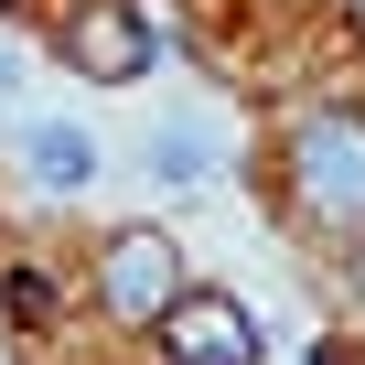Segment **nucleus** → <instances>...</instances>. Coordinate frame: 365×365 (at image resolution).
I'll return each mask as SVG.
<instances>
[{"instance_id":"20e7f679","label":"nucleus","mask_w":365,"mask_h":365,"mask_svg":"<svg viewBox=\"0 0 365 365\" xmlns=\"http://www.w3.org/2000/svg\"><path fill=\"white\" fill-rule=\"evenodd\" d=\"M172 301H182V269H172V237L129 226V237L108 247V312H140V322H161Z\"/></svg>"},{"instance_id":"423d86ee","label":"nucleus","mask_w":365,"mask_h":365,"mask_svg":"<svg viewBox=\"0 0 365 365\" xmlns=\"http://www.w3.org/2000/svg\"><path fill=\"white\" fill-rule=\"evenodd\" d=\"M140 161H150V182H172V194H205V182H215V140H205L194 118H161V129L140 140Z\"/></svg>"},{"instance_id":"39448f33","label":"nucleus","mask_w":365,"mask_h":365,"mask_svg":"<svg viewBox=\"0 0 365 365\" xmlns=\"http://www.w3.org/2000/svg\"><path fill=\"white\" fill-rule=\"evenodd\" d=\"M22 172L54 182V194H86V182H97V129H76V118H33V129H22Z\"/></svg>"},{"instance_id":"f03ea898","label":"nucleus","mask_w":365,"mask_h":365,"mask_svg":"<svg viewBox=\"0 0 365 365\" xmlns=\"http://www.w3.org/2000/svg\"><path fill=\"white\" fill-rule=\"evenodd\" d=\"M301 194L322 215H365V118H312L301 129Z\"/></svg>"},{"instance_id":"f257e3e1","label":"nucleus","mask_w":365,"mask_h":365,"mask_svg":"<svg viewBox=\"0 0 365 365\" xmlns=\"http://www.w3.org/2000/svg\"><path fill=\"white\" fill-rule=\"evenodd\" d=\"M161 344H172V365H258V322L226 290H182L161 312Z\"/></svg>"},{"instance_id":"7ed1b4c3","label":"nucleus","mask_w":365,"mask_h":365,"mask_svg":"<svg viewBox=\"0 0 365 365\" xmlns=\"http://www.w3.org/2000/svg\"><path fill=\"white\" fill-rule=\"evenodd\" d=\"M65 65H76V76H97V86H129V76L150 65V33H140V11H118V0L76 11V22H65Z\"/></svg>"},{"instance_id":"0eeeda50","label":"nucleus","mask_w":365,"mask_h":365,"mask_svg":"<svg viewBox=\"0 0 365 365\" xmlns=\"http://www.w3.org/2000/svg\"><path fill=\"white\" fill-rule=\"evenodd\" d=\"M11 86H22V65H11V43H0V108H11Z\"/></svg>"}]
</instances>
